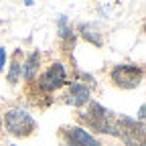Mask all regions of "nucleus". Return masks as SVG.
Returning <instances> with one entry per match:
<instances>
[{
	"mask_svg": "<svg viewBox=\"0 0 146 146\" xmlns=\"http://www.w3.org/2000/svg\"><path fill=\"white\" fill-rule=\"evenodd\" d=\"M81 120L91 128V130L116 136V116L110 112V110H106L102 104H98V102H89L87 104V112L81 114Z\"/></svg>",
	"mask_w": 146,
	"mask_h": 146,
	"instance_id": "f257e3e1",
	"label": "nucleus"
},
{
	"mask_svg": "<svg viewBox=\"0 0 146 146\" xmlns=\"http://www.w3.org/2000/svg\"><path fill=\"white\" fill-rule=\"evenodd\" d=\"M4 124H6V130L16 136V138H25V136H31L35 130H36V122L35 118L25 112L23 108H12L6 112L4 116Z\"/></svg>",
	"mask_w": 146,
	"mask_h": 146,
	"instance_id": "f03ea898",
	"label": "nucleus"
},
{
	"mask_svg": "<svg viewBox=\"0 0 146 146\" xmlns=\"http://www.w3.org/2000/svg\"><path fill=\"white\" fill-rule=\"evenodd\" d=\"M116 136L124 140L126 146H144V124L138 120H132L128 116L116 118Z\"/></svg>",
	"mask_w": 146,
	"mask_h": 146,
	"instance_id": "7ed1b4c3",
	"label": "nucleus"
},
{
	"mask_svg": "<svg viewBox=\"0 0 146 146\" xmlns=\"http://www.w3.org/2000/svg\"><path fill=\"white\" fill-rule=\"evenodd\" d=\"M114 85H118L120 89H134L140 85L142 77H144V69L140 65H132V63H122L116 65L110 73Z\"/></svg>",
	"mask_w": 146,
	"mask_h": 146,
	"instance_id": "20e7f679",
	"label": "nucleus"
},
{
	"mask_svg": "<svg viewBox=\"0 0 146 146\" xmlns=\"http://www.w3.org/2000/svg\"><path fill=\"white\" fill-rule=\"evenodd\" d=\"M67 83V73H65V67L61 63H53L43 75L39 77V89L41 91H53V89H57L61 85Z\"/></svg>",
	"mask_w": 146,
	"mask_h": 146,
	"instance_id": "39448f33",
	"label": "nucleus"
},
{
	"mask_svg": "<svg viewBox=\"0 0 146 146\" xmlns=\"http://www.w3.org/2000/svg\"><path fill=\"white\" fill-rule=\"evenodd\" d=\"M61 134L67 146H102L87 130H83L79 126H63Z\"/></svg>",
	"mask_w": 146,
	"mask_h": 146,
	"instance_id": "423d86ee",
	"label": "nucleus"
},
{
	"mask_svg": "<svg viewBox=\"0 0 146 146\" xmlns=\"http://www.w3.org/2000/svg\"><path fill=\"white\" fill-rule=\"evenodd\" d=\"M89 87L83 85V83H71L67 87V94H65V102L71 104V106H75V108H81L85 104H89Z\"/></svg>",
	"mask_w": 146,
	"mask_h": 146,
	"instance_id": "0eeeda50",
	"label": "nucleus"
},
{
	"mask_svg": "<svg viewBox=\"0 0 146 146\" xmlns=\"http://www.w3.org/2000/svg\"><path fill=\"white\" fill-rule=\"evenodd\" d=\"M39 63H41V53L39 51H33L29 57H27L25 65H23V75H25L27 81H33L35 79L36 71H39Z\"/></svg>",
	"mask_w": 146,
	"mask_h": 146,
	"instance_id": "6e6552de",
	"label": "nucleus"
},
{
	"mask_svg": "<svg viewBox=\"0 0 146 146\" xmlns=\"http://www.w3.org/2000/svg\"><path fill=\"white\" fill-rule=\"evenodd\" d=\"M21 59H23V51L16 49L12 53V61H10V71H8V81L10 83H16L23 75V65H21Z\"/></svg>",
	"mask_w": 146,
	"mask_h": 146,
	"instance_id": "1a4fd4ad",
	"label": "nucleus"
},
{
	"mask_svg": "<svg viewBox=\"0 0 146 146\" xmlns=\"http://www.w3.org/2000/svg\"><path fill=\"white\" fill-rule=\"evenodd\" d=\"M59 35H61V39H63L65 47H69V43H71V47H73V29L67 27L65 16H59Z\"/></svg>",
	"mask_w": 146,
	"mask_h": 146,
	"instance_id": "9d476101",
	"label": "nucleus"
},
{
	"mask_svg": "<svg viewBox=\"0 0 146 146\" xmlns=\"http://www.w3.org/2000/svg\"><path fill=\"white\" fill-rule=\"evenodd\" d=\"M79 31L83 33V36H85V39L87 41H91V43H94V45H102V36H100V33L94 29V27H91V25H81L79 27Z\"/></svg>",
	"mask_w": 146,
	"mask_h": 146,
	"instance_id": "9b49d317",
	"label": "nucleus"
},
{
	"mask_svg": "<svg viewBox=\"0 0 146 146\" xmlns=\"http://www.w3.org/2000/svg\"><path fill=\"white\" fill-rule=\"evenodd\" d=\"M4 63H6V49L0 47V69L4 67Z\"/></svg>",
	"mask_w": 146,
	"mask_h": 146,
	"instance_id": "f8f14e48",
	"label": "nucleus"
},
{
	"mask_svg": "<svg viewBox=\"0 0 146 146\" xmlns=\"http://www.w3.org/2000/svg\"><path fill=\"white\" fill-rule=\"evenodd\" d=\"M0 128H2V118H0Z\"/></svg>",
	"mask_w": 146,
	"mask_h": 146,
	"instance_id": "ddd939ff",
	"label": "nucleus"
},
{
	"mask_svg": "<svg viewBox=\"0 0 146 146\" xmlns=\"http://www.w3.org/2000/svg\"><path fill=\"white\" fill-rule=\"evenodd\" d=\"M12 146H14V144H12Z\"/></svg>",
	"mask_w": 146,
	"mask_h": 146,
	"instance_id": "4468645a",
	"label": "nucleus"
}]
</instances>
